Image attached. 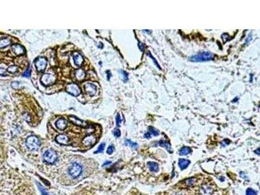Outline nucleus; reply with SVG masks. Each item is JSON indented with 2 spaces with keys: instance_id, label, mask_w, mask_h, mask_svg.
I'll return each mask as SVG.
<instances>
[{
  "instance_id": "nucleus-38",
  "label": "nucleus",
  "mask_w": 260,
  "mask_h": 195,
  "mask_svg": "<svg viewBox=\"0 0 260 195\" xmlns=\"http://www.w3.org/2000/svg\"><path fill=\"white\" fill-rule=\"evenodd\" d=\"M106 73H107V74H108V76H107V78H108V80H109L111 77V73L110 71H109V70L107 71Z\"/></svg>"
},
{
  "instance_id": "nucleus-6",
  "label": "nucleus",
  "mask_w": 260,
  "mask_h": 195,
  "mask_svg": "<svg viewBox=\"0 0 260 195\" xmlns=\"http://www.w3.org/2000/svg\"><path fill=\"white\" fill-rule=\"evenodd\" d=\"M55 76L51 74V73H45L41 78V82L44 85L48 86L55 82Z\"/></svg>"
},
{
  "instance_id": "nucleus-18",
  "label": "nucleus",
  "mask_w": 260,
  "mask_h": 195,
  "mask_svg": "<svg viewBox=\"0 0 260 195\" xmlns=\"http://www.w3.org/2000/svg\"><path fill=\"white\" fill-rule=\"evenodd\" d=\"M76 77L77 80L82 81L83 80L85 77V72L82 69H78L76 72Z\"/></svg>"
},
{
  "instance_id": "nucleus-11",
  "label": "nucleus",
  "mask_w": 260,
  "mask_h": 195,
  "mask_svg": "<svg viewBox=\"0 0 260 195\" xmlns=\"http://www.w3.org/2000/svg\"><path fill=\"white\" fill-rule=\"evenodd\" d=\"M73 59L74 60V63L77 66H81L83 63V58L81 54L78 53H74L73 55Z\"/></svg>"
},
{
  "instance_id": "nucleus-41",
  "label": "nucleus",
  "mask_w": 260,
  "mask_h": 195,
  "mask_svg": "<svg viewBox=\"0 0 260 195\" xmlns=\"http://www.w3.org/2000/svg\"><path fill=\"white\" fill-rule=\"evenodd\" d=\"M143 31L144 32H146V33H150V31H149V30H144Z\"/></svg>"
},
{
  "instance_id": "nucleus-28",
  "label": "nucleus",
  "mask_w": 260,
  "mask_h": 195,
  "mask_svg": "<svg viewBox=\"0 0 260 195\" xmlns=\"http://www.w3.org/2000/svg\"><path fill=\"white\" fill-rule=\"evenodd\" d=\"M114 150H115L114 146H113V145H110L108 147V150H107V153H108V154H109V155H111V154H112V152H114Z\"/></svg>"
},
{
  "instance_id": "nucleus-36",
  "label": "nucleus",
  "mask_w": 260,
  "mask_h": 195,
  "mask_svg": "<svg viewBox=\"0 0 260 195\" xmlns=\"http://www.w3.org/2000/svg\"><path fill=\"white\" fill-rule=\"evenodd\" d=\"M139 48L141 51H144V48H145V46L142 42H139Z\"/></svg>"
},
{
  "instance_id": "nucleus-1",
  "label": "nucleus",
  "mask_w": 260,
  "mask_h": 195,
  "mask_svg": "<svg viewBox=\"0 0 260 195\" xmlns=\"http://www.w3.org/2000/svg\"><path fill=\"white\" fill-rule=\"evenodd\" d=\"M213 59H214V55H213V53L205 51L191 56L189 58V60L192 62H206L209 61V60H211Z\"/></svg>"
},
{
  "instance_id": "nucleus-15",
  "label": "nucleus",
  "mask_w": 260,
  "mask_h": 195,
  "mask_svg": "<svg viewBox=\"0 0 260 195\" xmlns=\"http://www.w3.org/2000/svg\"><path fill=\"white\" fill-rule=\"evenodd\" d=\"M190 164V161L189 160L184 159H179V166L181 168L182 170L185 169Z\"/></svg>"
},
{
  "instance_id": "nucleus-13",
  "label": "nucleus",
  "mask_w": 260,
  "mask_h": 195,
  "mask_svg": "<svg viewBox=\"0 0 260 195\" xmlns=\"http://www.w3.org/2000/svg\"><path fill=\"white\" fill-rule=\"evenodd\" d=\"M55 125L57 129L60 130H63L66 128L67 123H66V121L64 118H60L57 121Z\"/></svg>"
},
{
  "instance_id": "nucleus-20",
  "label": "nucleus",
  "mask_w": 260,
  "mask_h": 195,
  "mask_svg": "<svg viewBox=\"0 0 260 195\" xmlns=\"http://www.w3.org/2000/svg\"><path fill=\"white\" fill-rule=\"evenodd\" d=\"M148 166L150 168V169L151 171L152 172H157L159 170V166L157 163H154V162H151L148 163Z\"/></svg>"
},
{
  "instance_id": "nucleus-2",
  "label": "nucleus",
  "mask_w": 260,
  "mask_h": 195,
  "mask_svg": "<svg viewBox=\"0 0 260 195\" xmlns=\"http://www.w3.org/2000/svg\"><path fill=\"white\" fill-rule=\"evenodd\" d=\"M25 145L30 150H35L40 146V141L36 136L31 135L26 139Z\"/></svg>"
},
{
  "instance_id": "nucleus-23",
  "label": "nucleus",
  "mask_w": 260,
  "mask_h": 195,
  "mask_svg": "<svg viewBox=\"0 0 260 195\" xmlns=\"http://www.w3.org/2000/svg\"><path fill=\"white\" fill-rule=\"evenodd\" d=\"M147 55L148 56V57H150L152 59V61L154 63V64H155V65L157 67V68L159 69H160V70H161V66H159V63L157 62V60H156V59L153 57V55H152V53H150V52H148V53H147Z\"/></svg>"
},
{
  "instance_id": "nucleus-8",
  "label": "nucleus",
  "mask_w": 260,
  "mask_h": 195,
  "mask_svg": "<svg viewBox=\"0 0 260 195\" xmlns=\"http://www.w3.org/2000/svg\"><path fill=\"white\" fill-rule=\"evenodd\" d=\"M12 50L16 55H20L25 53V49L20 44H14L12 46Z\"/></svg>"
},
{
  "instance_id": "nucleus-24",
  "label": "nucleus",
  "mask_w": 260,
  "mask_h": 195,
  "mask_svg": "<svg viewBox=\"0 0 260 195\" xmlns=\"http://www.w3.org/2000/svg\"><path fill=\"white\" fill-rule=\"evenodd\" d=\"M120 73H121L122 77V79L124 82H126L128 80V73L123 70H121L120 71Z\"/></svg>"
},
{
  "instance_id": "nucleus-33",
  "label": "nucleus",
  "mask_w": 260,
  "mask_h": 195,
  "mask_svg": "<svg viewBox=\"0 0 260 195\" xmlns=\"http://www.w3.org/2000/svg\"><path fill=\"white\" fill-rule=\"evenodd\" d=\"M116 122H117V125L118 126H119L121 125V116H120L119 114H117V117H116Z\"/></svg>"
},
{
  "instance_id": "nucleus-3",
  "label": "nucleus",
  "mask_w": 260,
  "mask_h": 195,
  "mask_svg": "<svg viewBox=\"0 0 260 195\" xmlns=\"http://www.w3.org/2000/svg\"><path fill=\"white\" fill-rule=\"evenodd\" d=\"M43 159L46 163L49 164L54 163L57 159V153L52 149H49L43 154Z\"/></svg>"
},
{
  "instance_id": "nucleus-42",
  "label": "nucleus",
  "mask_w": 260,
  "mask_h": 195,
  "mask_svg": "<svg viewBox=\"0 0 260 195\" xmlns=\"http://www.w3.org/2000/svg\"><path fill=\"white\" fill-rule=\"evenodd\" d=\"M255 152H256L258 153V154H259V149H258L257 151H255Z\"/></svg>"
},
{
  "instance_id": "nucleus-5",
  "label": "nucleus",
  "mask_w": 260,
  "mask_h": 195,
  "mask_svg": "<svg viewBox=\"0 0 260 195\" xmlns=\"http://www.w3.org/2000/svg\"><path fill=\"white\" fill-rule=\"evenodd\" d=\"M66 91L74 96H77L81 93V90H80L79 87L75 83L68 85L66 87Z\"/></svg>"
},
{
  "instance_id": "nucleus-35",
  "label": "nucleus",
  "mask_w": 260,
  "mask_h": 195,
  "mask_svg": "<svg viewBox=\"0 0 260 195\" xmlns=\"http://www.w3.org/2000/svg\"><path fill=\"white\" fill-rule=\"evenodd\" d=\"M5 72H6V70H5V69H3V68H0V76H7L5 73Z\"/></svg>"
},
{
  "instance_id": "nucleus-9",
  "label": "nucleus",
  "mask_w": 260,
  "mask_h": 195,
  "mask_svg": "<svg viewBox=\"0 0 260 195\" xmlns=\"http://www.w3.org/2000/svg\"><path fill=\"white\" fill-rule=\"evenodd\" d=\"M85 91L87 92L90 96L95 95L96 92V86L92 83H86L85 86Z\"/></svg>"
},
{
  "instance_id": "nucleus-22",
  "label": "nucleus",
  "mask_w": 260,
  "mask_h": 195,
  "mask_svg": "<svg viewBox=\"0 0 260 195\" xmlns=\"http://www.w3.org/2000/svg\"><path fill=\"white\" fill-rule=\"evenodd\" d=\"M125 144H126V145H128V146H131V148H137V146H138V144L136 143H133L130 140H126V142H125Z\"/></svg>"
},
{
  "instance_id": "nucleus-40",
  "label": "nucleus",
  "mask_w": 260,
  "mask_h": 195,
  "mask_svg": "<svg viewBox=\"0 0 260 195\" xmlns=\"http://www.w3.org/2000/svg\"><path fill=\"white\" fill-rule=\"evenodd\" d=\"M238 100H239V98H235L234 100L232 101V102H236L237 101H238Z\"/></svg>"
},
{
  "instance_id": "nucleus-19",
  "label": "nucleus",
  "mask_w": 260,
  "mask_h": 195,
  "mask_svg": "<svg viewBox=\"0 0 260 195\" xmlns=\"http://www.w3.org/2000/svg\"><path fill=\"white\" fill-rule=\"evenodd\" d=\"M192 150L189 147H184L183 148H182L179 151V155L181 156H186V155H188L190 153H191Z\"/></svg>"
},
{
  "instance_id": "nucleus-4",
  "label": "nucleus",
  "mask_w": 260,
  "mask_h": 195,
  "mask_svg": "<svg viewBox=\"0 0 260 195\" xmlns=\"http://www.w3.org/2000/svg\"><path fill=\"white\" fill-rule=\"evenodd\" d=\"M82 171V166L79 163H73L69 167L68 173L72 178H76L81 175Z\"/></svg>"
},
{
  "instance_id": "nucleus-16",
  "label": "nucleus",
  "mask_w": 260,
  "mask_h": 195,
  "mask_svg": "<svg viewBox=\"0 0 260 195\" xmlns=\"http://www.w3.org/2000/svg\"><path fill=\"white\" fill-rule=\"evenodd\" d=\"M11 44V40L7 38L0 39V48H4Z\"/></svg>"
},
{
  "instance_id": "nucleus-27",
  "label": "nucleus",
  "mask_w": 260,
  "mask_h": 195,
  "mask_svg": "<svg viewBox=\"0 0 260 195\" xmlns=\"http://www.w3.org/2000/svg\"><path fill=\"white\" fill-rule=\"evenodd\" d=\"M196 181V179L195 178H191V179H188L186 180V183L188 185H193Z\"/></svg>"
},
{
  "instance_id": "nucleus-14",
  "label": "nucleus",
  "mask_w": 260,
  "mask_h": 195,
  "mask_svg": "<svg viewBox=\"0 0 260 195\" xmlns=\"http://www.w3.org/2000/svg\"><path fill=\"white\" fill-rule=\"evenodd\" d=\"M96 141V139L93 137L92 135H89L86 137L83 140V143L84 144H85L86 146H90L92 144H94Z\"/></svg>"
},
{
  "instance_id": "nucleus-32",
  "label": "nucleus",
  "mask_w": 260,
  "mask_h": 195,
  "mask_svg": "<svg viewBox=\"0 0 260 195\" xmlns=\"http://www.w3.org/2000/svg\"><path fill=\"white\" fill-rule=\"evenodd\" d=\"M30 74H31V69H30V68H28V69H27V70L24 73L23 76H24V77H25V78H29L30 76Z\"/></svg>"
},
{
  "instance_id": "nucleus-21",
  "label": "nucleus",
  "mask_w": 260,
  "mask_h": 195,
  "mask_svg": "<svg viewBox=\"0 0 260 195\" xmlns=\"http://www.w3.org/2000/svg\"><path fill=\"white\" fill-rule=\"evenodd\" d=\"M148 130H149V133L151 134V135H153L154 136H158L159 135V131L157 130H156V128H154V127H150Z\"/></svg>"
},
{
  "instance_id": "nucleus-30",
  "label": "nucleus",
  "mask_w": 260,
  "mask_h": 195,
  "mask_svg": "<svg viewBox=\"0 0 260 195\" xmlns=\"http://www.w3.org/2000/svg\"><path fill=\"white\" fill-rule=\"evenodd\" d=\"M38 187H39V189H40V190H41V193H42V195H50V194H49L48 193H47V192H46V189H44V187H43L42 186H41V185H40L39 184L38 185Z\"/></svg>"
},
{
  "instance_id": "nucleus-17",
  "label": "nucleus",
  "mask_w": 260,
  "mask_h": 195,
  "mask_svg": "<svg viewBox=\"0 0 260 195\" xmlns=\"http://www.w3.org/2000/svg\"><path fill=\"white\" fill-rule=\"evenodd\" d=\"M158 144L161 146L165 147V148L169 152H171V146L170 144V143L169 142H167L166 140H160L159 142L158 143Z\"/></svg>"
},
{
  "instance_id": "nucleus-37",
  "label": "nucleus",
  "mask_w": 260,
  "mask_h": 195,
  "mask_svg": "<svg viewBox=\"0 0 260 195\" xmlns=\"http://www.w3.org/2000/svg\"><path fill=\"white\" fill-rule=\"evenodd\" d=\"M144 137H145V138H147V139H150V137H151V134L149 133V132H147V133H146L144 135Z\"/></svg>"
},
{
  "instance_id": "nucleus-39",
  "label": "nucleus",
  "mask_w": 260,
  "mask_h": 195,
  "mask_svg": "<svg viewBox=\"0 0 260 195\" xmlns=\"http://www.w3.org/2000/svg\"><path fill=\"white\" fill-rule=\"evenodd\" d=\"M251 38H252V37H251V36H250H250L246 38V44H249V41H250L251 40Z\"/></svg>"
},
{
  "instance_id": "nucleus-29",
  "label": "nucleus",
  "mask_w": 260,
  "mask_h": 195,
  "mask_svg": "<svg viewBox=\"0 0 260 195\" xmlns=\"http://www.w3.org/2000/svg\"><path fill=\"white\" fill-rule=\"evenodd\" d=\"M113 135H114L116 137H121V131H120V130H119V129H118V128L115 129V130H114V131H113Z\"/></svg>"
},
{
  "instance_id": "nucleus-10",
  "label": "nucleus",
  "mask_w": 260,
  "mask_h": 195,
  "mask_svg": "<svg viewBox=\"0 0 260 195\" xmlns=\"http://www.w3.org/2000/svg\"><path fill=\"white\" fill-rule=\"evenodd\" d=\"M69 119H70V120L71 121V122L73 124H76L77 126H83V127L86 126V123L85 122V121L80 120L78 118H77V117H76L74 116H70L69 117Z\"/></svg>"
},
{
  "instance_id": "nucleus-7",
  "label": "nucleus",
  "mask_w": 260,
  "mask_h": 195,
  "mask_svg": "<svg viewBox=\"0 0 260 195\" xmlns=\"http://www.w3.org/2000/svg\"><path fill=\"white\" fill-rule=\"evenodd\" d=\"M46 64H47V60L44 57H39L35 61L36 69L38 72H42L45 70Z\"/></svg>"
},
{
  "instance_id": "nucleus-34",
  "label": "nucleus",
  "mask_w": 260,
  "mask_h": 195,
  "mask_svg": "<svg viewBox=\"0 0 260 195\" xmlns=\"http://www.w3.org/2000/svg\"><path fill=\"white\" fill-rule=\"evenodd\" d=\"M11 86L14 89H18L20 86V83L18 82H14L11 83Z\"/></svg>"
},
{
  "instance_id": "nucleus-25",
  "label": "nucleus",
  "mask_w": 260,
  "mask_h": 195,
  "mask_svg": "<svg viewBox=\"0 0 260 195\" xmlns=\"http://www.w3.org/2000/svg\"><path fill=\"white\" fill-rule=\"evenodd\" d=\"M7 71L11 73H15L18 71V67L16 66H11L7 69Z\"/></svg>"
},
{
  "instance_id": "nucleus-26",
  "label": "nucleus",
  "mask_w": 260,
  "mask_h": 195,
  "mask_svg": "<svg viewBox=\"0 0 260 195\" xmlns=\"http://www.w3.org/2000/svg\"><path fill=\"white\" fill-rule=\"evenodd\" d=\"M105 143L101 144L99 146L98 150L95 153H102V152H103L104 150V148H105Z\"/></svg>"
},
{
  "instance_id": "nucleus-12",
  "label": "nucleus",
  "mask_w": 260,
  "mask_h": 195,
  "mask_svg": "<svg viewBox=\"0 0 260 195\" xmlns=\"http://www.w3.org/2000/svg\"><path fill=\"white\" fill-rule=\"evenodd\" d=\"M56 141L61 144H67L68 143V141H69V139L67 136H66L65 135H59L57 137H56Z\"/></svg>"
},
{
  "instance_id": "nucleus-31",
  "label": "nucleus",
  "mask_w": 260,
  "mask_h": 195,
  "mask_svg": "<svg viewBox=\"0 0 260 195\" xmlns=\"http://www.w3.org/2000/svg\"><path fill=\"white\" fill-rule=\"evenodd\" d=\"M246 195H256V193L252 189H248L246 192Z\"/></svg>"
}]
</instances>
